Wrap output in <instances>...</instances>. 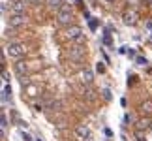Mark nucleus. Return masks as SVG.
<instances>
[{"label": "nucleus", "instance_id": "a211bd4d", "mask_svg": "<svg viewBox=\"0 0 152 141\" xmlns=\"http://www.w3.org/2000/svg\"><path fill=\"white\" fill-rule=\"evenodd\" d=\"M88 26H90V30H96V28H98V21L90 19V21H88Z\"/></svg>", "mask_w": 152, "mask_h": 141}, {"label": "nucleus", "instance_id": "4be33fe9", "mask_svg": "<svg viewBox=\"0 0 152 141\" xmlns=\"http://www.w3.org/2000/svg\"><path fill=\"white\" fill-rule=\"evenodd\" d=\"M6 126H8V119H6V115L2 113V128H6Z\"/></svg>", "mask_w": 152, "mask_h": 141}, {"label": "nucleus", "instance_id": "0eeeda50", "mask_svg": "<svg viewBox=\"0 0 152 141\" xmlns=\"http://www.w3.org/2000/svg\"><path fill=\"white\" fill-rule=\"evenodd\" d=\"M15 73L23 79V77H26V73H28V64L26 62H17L15 64Z\"/></svg>", "mask_w": 152, "mask_h": 141}, {"label": "nucleus", "instance_id": "ddd939ff", "mask_svg": "<svg viewBox=\"0 0 152 141\" xmlns=\"http://www.w3.org/2000/svg\"><path fill=\"white\" fill-rule=\"evenodd\" d=\"M152 121H148V119H141V121H137V130H147L150 128Z\"/></svg>", "mask_w": 152, "mask_h": 141}, {"label": "nucleus", "instance_id": "c85d7f7f", "mask_svg": "<svg viewBox=\"0 0 152 141\" xmlns=\"http://www.w3.org/2000/svg\"><path fill=\"white\" fill-rule=\"evenodd\" d=\"M107 2H113V0H107Z\"/></svg>", "mask_w": 152, "mask_h": 141}, {"label": "nucleus", "instance_id": "6ab92c4d", "mask_svg": "<svg viewBox=\"0 0 152 141\" xmlns=\"http://www.w3.org/2000/svg\"><path fill=\"white\" fill-rule=\"evenodd\" d=\"M38 90H40L38 87H30V89H28V96H36V94H38Z\"/></svg>", "mask_w": 152, "mask_h": 141}, {"label": "nucleus", "instance_id": "39448f33", "mask_svg": "<svg viewBox=\"0 0 152 141\" xmlns=\"http://www.w3.org/2000/svg\"><path fill=\"white\" fill-rule=\"evenodd\" d=\"M137 19H139L137 9H126L124 15H122V23H124L126 26H133V24L137 23Z\"/></svg>", "mask_w": 152, "mask_h": 141}, {"label": "nucleus", "instance_id": "5701e85b", "mask_svg": "<svg viewBox=\"0 0 152 141\" xmlns=\"http://www.w3.org/2000/svg\"><path fill=\"white\" fill-rule=\"evenodd\" d=\"M2 79H4L6 83H9V73H8V72H4V73H2Z\"/></svg>", "mask_w": 152, "mask_h": 141}, {"label": "nucleus", "instance_id": "cd10ccee", "mask_svg": "<svg viewBox=\"0 0 152 141\" xmlns=\"http://www.w3.org/2000/svg\"><path fill=\"white\" fill-rule=\"evenodd\" d=\"M145 2H148V4H152V0H145Z\"/></svg>", "mask_w": 152, "mask_h": 141}, {"label": "nucleus", "instance_id": "9d476101", "mask_svg": "<svg viewBox=\"0 0 152 141\" xmlns=\"http://www.w3.org/2000/svg\"><path fill=\"white\" fill-rule=\"evenodd\" d=\"M141 111H143L145 115H150L152 113V98H147V100L141 104Z\"/></svg>", "mask_w": 152, "mask_h": 141}, {"label": "nucleus", "instance_id": "393cba45", "mask_svg": "<svg viewBox=\"0 0 152 141\" xmlns=\"http://www.w3.org/2000/svg\"><path fill=\"white\" fill-rule=\"evenodd\" d=\"M124 122H132V115H128V113H126V115H124Z\"/></svg>", "mask_w": 152, "mask_h": 141}, {"label": "nucleus", "instance_id": "dca6fc26", "mask_svg": "<svg viewBox=\"0 0 152 141\" xmlns=\"http://www.w3.org/2000/svg\"><path fill=\"white\" fill-rule=\"evenodd\" d=\"M135 64L137 66H147L148 62H147V58H145V56H137V58H135Z\"/></svg>", "mask_w": 152, "mask_h": 141}, {"label": "nucleus", "instance_id": "412c9836", "mask_svg": "<svg viewBox=\"0 0 152 141\" xmlns=\"http://www.w3.org/2000/svg\"><path fill=\"white\" fill-rule=\"evenodd\" d=\"M103 98H105V100H109V98H111V90H109V89L103 90Z\"/></svg>", "mask_w": 152, "mask_h": 141}, {"label": "nucleus", "instance_id": "4468645a", "mask_svg": "<svg viewBox=\"0 0 152 141\" xmlns=\"http://www.w3.org/2000/svg\"><path fill=\"white\" fill-rule=\"evenodd\" d=\"M8 98H11V87H9V85H6L4 90H2V100L8 102Z\"/></svg>", "mask_w": 152, "mask_h": 141}, {"label": "nucleus", "instance_id": "1a4fd4ad", "mask_svg": "<svg viewBox=\"0 0 152 141\" xmlns=\"http://www.w3.org/2000/svg\"><path fill=\"white\" fill-rule=\"evenodd\" d=\"M23 9H24V0H17L15 4L11 6V12L15 15H23Z\"/></svg>", "mask_w": 152, "mask_h": 141}, {"label": "nucleus", "instance_id": "aec40b11", "mask_svg": "<svg viewBox=\"0 0 152 141\" xmlns=\"http://www.w3.org/2000/svg\"><path fill=\"white\" fill-rule=\"evenodd\" d=\"M103 43L105 45H111V36H109V34H105V36H103Z\"/></svg>", "mask_w": 152, "mask_h": 141}, {"label": "nucleus", "instance_id": "f257e3e1", "mask_svg": "<svg viewBox=\"0 0 152 141\" xmlns=\"http://www.w3.org/2000/svg\"><path fill=\"white\" fill-rule=\"evenodd\" d=\"M66 40L70 41H77V43H81V41L84 40V34H83V28L77 26V24H72V26L66 28V32H64Z\"/></svg>", "mask_w": 152, "mask_h": 141}, {"label": "nucleus", "instance_id": "9b49d317", "mask_svg": "<svg viewBox=\"0 0 152 141\" xmlns=\"http://www.w3.org/2000/svg\"><path fill=\"white\" fill-rule=\"evenodd\" d=\"M92 79H94V73L90 70H83L81 72V81L83 83H92Z\"/></svg>", "mask_w": 152, "mask_h": 141}, {"label": "nucleus", "instance_id": "423d86ee", "mask_svg": "<svg viewBox=\"0 0 152 141\" xmlns=\"http://www.w3.org/2000/svg\"><path fill=\"white\" fill-rule=\"evenodd\" d=\"M83 56H84V47H81V45H75V47L68 49V58H72V60H79Z\"/></svg>", "mask_w": 152, "mask_h": 141}, {"label": "nucleus", "instance_id": "2eb2a0df", "mask_svg": "<svg viewBox=\"0 0 152 141\" xmlns=\"http://www.w3.org/2000/svg\"><path fill=\"white\" fill-rule=\"evenodd\" d=\"M135 139H137V141H147V137H145V132H143V130H135Z\"/></svg>", "mask_w": 152, "mask_h": 141}, {"label": "nucleus", "instance_id": "7ed1b4c3", "mask_svg": "<svg viewBox=\"0 0 152 141\" xmlns=\"http://www.w3.org/2000/svg\"><path fill=\"white\" fill-rule=\"evenodd\" d=\"M72 19H73V12L70 6H64L60 12H56V23L58 24H70Z\"/></svg>", "mask_w": 152, "mask_h": 141}, {"label": "nucleus", "instance_id": "a878e982", "mask_svg": "<svg viewBox=\"0 0 152 141\" xmlns=\"http://www.w3.org/2000/svg\"><path fill=\"white\" fill-rule=\"evenodd\" d=\"M34 109H36V111H41V109H43V105H41V104H34Z\"/></svg>", "mask_w": 152, "mask_h": 141}, {"label": "nucleus", "instance_id": "f3484780", "mask_svg": "<svg viewBox=\"0 0 152 141\" xmlns=\"http://www.w3.org/2000/svg\"><path fill=\"white\" fill-rule=\"evenodd\" d=\"M96 72H98V73H105V66H103V62H98V64H96Z\"/></svg>", "mask_w": 152, "mask_h": 141}, {"label": "nucleus", "instance_id": "bb28decb", "mask_svg": "<svg viewBox=\"0 0 152 141\" xmlns=\"http://www.w3.org/2000/svg\"><path fill=\"white\" fill-rule=\"evenodd\" d=\"M24 2H28V4H40V0H24Z\"/></svg>", "mask_w": 152, "mask_h": 141}, {"label": "nucleus", "instance_id": "c756f323", "mask_svg": "<svg viewBox=\"0 0 152 141\" xmlns=\"http://www.w3.org/2000/svg\"><path fill=\"white\" fill-rule=\"evenodd\" d=\"M150 128H152V124H150Z\"/></svg>", "mask_w": 152, "mask_h": 141}, {"label": "nucleus", "instance_id": "f8f14e48", "mask_svg": "<svg viewBox=\"0 0 152 141\" xmlns=\"http://www.w3.org/2000/svg\"><path fill=\"white\" fill-rule=\"evenodd\" d=\"M47 6H49L51 9H56V12H60V9L64 8L62 0H47Z\"/></svg>", "mask_w": 152, "mask_h": 141}, {"label": "nucleus", "instance_id": "20e7f679", "mask_svg": "<svg viewBox=\"0 0 152 141\" xmlns=\"http://www.w3.org/2000/svg\"><path fill=\"white\" fill-rule=\"evenodd\" d=\"M75 136H77V139H81V141H90V137H92V130H90V126L81 124V126L75 128Z\"/></svg>", "mask_w": 152, "mask_h": 141}, {"label": "nucleus", "instance_id": "6e6552de", "mask_svg": "<svg viewBox=\"0 0 152 141\" xmlns=\"http://www.w3.org/2000/svg\"><path fill=\"white\" fill-rule=\"evenodd\" d=\"M24 21H26V17L24 15H13L11 19L8 21V24L11 28H15V26H21V24H24Z\"/></svg>", "mask_w": 152, "mask_h": 141}, {"label": "nucleus", "instance_id": "f03ea898", "mask_svg": "<svg viewBox=\"0 0 152 141\" xmlns=\"http://www.w3.org/2000/svg\"><path fill=\"white\" fill-rule=\"evenodd\" d=\"M26 53V45L24 43H9L6 47V55H9L11 58H21Z\"/></svg>", "mask_w": 152, "mask_h": 141}, {"label": "nucleus", "instance_id": "b1692460", "mask_svg": "<svg viewBox=\"0 0 152 141\" xmlns=\"http://www.w3.org/2000/svg\"><path fill=\"white\" fill-rule=\"evenodd\" d=\"M23 141H32V137L28 136V134H24V132H23Z\"/></svg>", "mask_w": 152, "mask_h": 141}]
</instances>
